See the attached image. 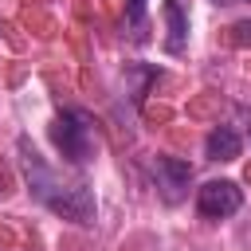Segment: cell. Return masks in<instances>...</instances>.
<instances>
[{
    "instance_id": "1",
    "label": "cell",
    "mask_w": 251,
    "mask_h": 251,
    "mask_svg": "<svg viewBox=\"0 0 251 251\" xmlns=\"http://www.w3.org/2000/svg\"><path fill=\"white\" fill-rule=\"evenodd\" d=\"M20 169H24L31 196L39 204H47L55 216H63L71 224H94V216H98L94 188L82 184V180H59V173L27 145V137H20Z\"/></svg>"
},
{
    "instance_id": "2",
    "label": "cell",
    "mask_w": 251,
    "mask_h": 251,
    "mask_svg": "<svg viewBox=\"0 0 251 251\" xmlns=\"http://www.w3.org/2000/svg\"><path fill=\"white\" fill-rule=\"evenodd\" d=\"M51 141L71 165H86L98 153V129L86 110H59L51 122Z\"/></svg>"
},
{
    "instance_id": "3",
    "label": "cell",
    "mask_w": 251,
    "mask_h": 251,
    "mask_svg": "<svg viewBox=\"0 0 251 251\" xmlns=\"http://www.w3.org/2000/svg\"><path fill=\"white\" fill-rule=\"evenodd\" d=\"M239 204H243V192L235 180H204L196 188V212L204 220H227L239 212Z\"/></svg>"
},
{
    "instance_id": "4",
    "label": "cell",
    "mask_w": 251,
    "mask_h": 251,
    "mask_svg": "<svg viewBox=\"0 0 251 251\" xmlns=\"http://www.w3.org/2000/svg\"><path fill=\"white\" fill-rule=\"evenodd\" d=\"M153 176H157L161 200L165 204H180L188 196V184H192V165L180 161V157H157L153 161Z\"/></svg>"
},
{
    "instance_id": "5",
    "label": "cell",
    "mask_w": 251,
    "mask_h": 251,
    "mask_svg": "<svg viewBox=\"0 0 251 251\" xmlns=\"http://www.w3.org/2000/svg\"><path fill=\"white\" fill-rule=\"evenodd\" d=\"M161 12H165V47H169V55H180L188 43V12L180 0H165Z\"/></svg>"
},
{
    "instance_id": "6",
    "label": "cell",
    "mask_w": 251,
    "mask_h": 251,
    "mask_svg": "<svg viewBox=\"0 0 251 251\" xmlns=\"http://www.w3.org/2000/svg\"><path fill=\"white\" fill-rule=\"evenodd\" d=\"M239 149H243V141H239V133H235L231 126H216V129L204 137V157H208V161H235Z\"/></svg>"
},
{
    "instance_id": "7",
    "label": "cell",
    "mask_w": 251,
    "mask_h": 251,
    "mask_svg": "<svg viewBox=\"0 0 251 251\" xmlns=\"http://www.w3.org/2000/svg\"><path fill=\"white\" fill-rule=\"evenodd\" d=\"M126 31H129L133 39L145 35V0H129V4H126Z\"/></svg>"
},
{
    "instance_id": "8",
    "label": "cell",
    "mask_w": 251,
    "mask_h": 251,
    "mask_svg": "<svg viewBox=\"0 0 251 251\" xmlns=\"http://www.w3.org/2000/svg\"><path fill=\"white\" fill-rule=\"evenodd\" d=\"M212 4H243V0H212Z\"/></svg>"
}]
</instances>
